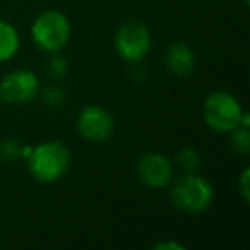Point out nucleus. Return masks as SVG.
Returning <instances> with one entry per match:
<instances>
[{
  "label": "nucleus",
  "mask_w": 250,
  "mask_h": 250,
  "mask_svg": "<svg viewBox=\"0 0 250 250\" xmlns=\"http://www.w3.org/2000/svg\"><path fill=\"white\" fill-rule=\"evenodd\" d=\"M31 177L40 184H55L67 175L72 163V153L62 141L50 139L33 146L26 158Z\"/></svg>",
  "instance_id": "nucleus-1"
},
{
  "label": "nucleus",
  "mask_w": 250,
  "mask_h": 250,
  "mask_svg": "<svg viewBox=\"0 0 250 250\" xmlns=\"http://www.w3.org/2000/svg\"><path fill=\"white\" fill-rule=\"evenodd\" d=\"M171 204L184 214L197 216L206 212L212 206L216 192L212 184L206 177L194 173H184L177 182H171Z\"/></svg>",
  "instance_id": "nucleus-2"
},
{
  "label": "nucleus",
  "mask_w": 250,
  "mask_h": 250,
  "mask_svg": "<svg viewBox=\"0 0 250 250\" xmlns=\"http://www.w3.org/2000/svg\"><path fill=\"white\" fill-rule=\"evenodd\" d=\"M72 36L70 19L57 9L40 12L31 24V38L36 48L45 53H59Z\"/></svg>",
  "instance_id": "nucleus-3"
},
{
  "label": "nucleus",
  "mask_w": 250,
  "mask_h": 250,
  "mask_svg": "<svg viewBox=\"0 0 250 250\" xmlns=\"http://www.w3.org/2000/svg\"><path fill=\"white\" fill-rule=\"evenodd\" d=\"M243 108L228 91H212L202 103V120L216 134H229L240 125Z\"/></svg>",
  "instance_id": "nucleus-4"
},
{
  "label": "nucleus",
  "mask_w": 250,
  "mask_h": 250,
  "mask_svg": "<svg viewBox=\"0 0 250 250\" xmlns=\"http://www.w3.org/2000/svg\"><path fill=\"white\" fill-rule=\"evenodd\" d=\"M153 36L144 22L130 19L118 26L113 36L117 55L129 63H141L151 52Z\"/></svg>",
  "instance_id": "nucleus-5"
},
{
  "label": "nucleus",
  "mask_w": 250,
  "mask_h": 250,
  "mask_svg": "<svg viewBox=\"0 0 250 250\" xmlns=\"http://www.w3.org/2000/svg\"><path fill=\"white\" fill-rule=\"evenodd\" d=\"M42 84L33 70L16 69L0 79V101L5 104H28L40 94Z\"/></svg>",
  "instance_id": "nucleus-6"
},
{
  "label": "nucleus",
  "mask_w": 250,
  "mask_h": 250,
  "mask_svg": "<svg viewBox=\"0 0 250 250\" xmlns=\"http://www.w3.org/2000/svg\"><path fill=\"white\" fill-rule=\"evenodd\" d=\"M76 129L89 143H106L115 132V118L100 104H87L77 115Z\"/></svg>",
  "instance_id": "nucleus-7"
},
{
  "label": "nucleus",
  "mask_w": 250,
  "mask_h": 250,
  "mask_svg": "<svg viewBox=\"0 0 250 250\" xmlns=\"http://www.w3.org/2000/svg\"><path fill=\"white\" fill-rule=\"evenodd\" d=\"M175 165L167 154L149 151L137 158L136 175L143 185L149 188H167L173 182Z\"/></svg>",
  "instance_id": "nucleus-8"
},
{
  "label": "nucleus",
  "mask_w": 250,
  "mask_h": 250,
  "mask_svg": "<svg viewBox=\"0 0 250 250\" xmlns=\"http://www.w3.org/2000/svg\"><path fill=\"white\" fill-rule=\"evenodd\" d=\"M165 65L173 76L188 77L195 70L197 59L192 46L185 42H175L165 52Z\"/></svg>",
  "instance_id": "nucleus-9"
},
{
  "label": "nucleus",
  "mask_w": 250,
  "mask_h": 250,
  "mask_svg": "<svg viewBox=\"0 0 250 250\" xmlns=\"http://www.w3.org/2000/svg\"><path fill=\"white\" fill-rule=\"evenodd\" d=\"M21 48V36L16 26L0 19V63L9 62Z\"/></svg>",
  "instance_id": "nucleus-10"
},
{
  "label": "nucleus",
  "mask_w": 250,
  "mask_h": 250,
  "mask_svg": "<svg viewBox=\"0 0 250 250\" xmlns=\"http://www.w3.org/2000/svg\"><path fill=\"white\" fill-rule=\"evenodd\" d=\"M173 165L177 168H180L184 173H194V171H197L201 168L202 160L197 149H194V147H184V149H180L177 153Z\"/></svg>",
  "instance_id": "nucleus-11"
},
{
  "label": "nucleus",
  "mask_w": 250,
  "mask_h": 250,
  "mask_svg": "<svg viewBox=\"0 0 250 250\" xmlns=\"http://www.w3.org/2000/svg\"><path fill=\"white\" fill-rule=\"evenodd\" d=\"M229 146L235 153L247 156L250 153V129L238 125L235 130H231L229 132Z\"/></svg>",
  "instance_id": "nucleus-12"
},
{
  "label": "nucleus",
  "mask_w": 250,
  "mask_h": 250,
  "mask_svg": "<svg viewBox=\"0 0 250 250\" xmlns=\"http://www.w3.org/2000/svg\"><path fill=\"white\" fill-rule=\"evenodd\" d=\"M40 94L43 98V103H46L48 106H62L65 103V91L59 86V84H50L45 89H40Z\"/></svg>",
  "instance_id": "nucleus-13"
},
{
  "label": "nucleus",
  "mask_w": 250,
  "mask_h": 250,
  "mask_svg": "<svg viewBox=\"0 0 250 250\" xmlns=\"http://www.w3.org/2000/svg\"><path fill=\"white\" fill-rule=\"evenodd\" d=\"M22 144L14 137H5L0 141V158L5 161H16L21 158Z\"/></svg>",
  "instance_id": "nucleus-14"
},
{
  "label": "nucleus",
  "mask_w": 250,
  "mask_h": 250,
  "mask_svg": "<svg viewBox=\"0 0 250 250\" xmlns=\"http://www.w3.org/2000/svg\"><path fill=\"white\" fill-rule=\"evenodd\" d=\"M52 55L53 57L50 59V62H48L50 77H53L55 81L63 79V77H65V74H67V70H69V62H67L65 57L60 55V52L59 53H52Z\"/></svg>",
  "instance_id": "nucleus-15"
},
{
  "label": "nucleus",
  "mask_w": 250,
  "mask_h": 250,
  "mask_svg": "<svg viewBox=\"0 0 250 250\" xmlns=\"http://www.w3.org/2000/svg\"><path fill=\"white\" fill-rule=\"evenodd\" d=\"M238 192H240V195H242V199L245 201V204H247V202H249V199H250V171L249 170H243V173L240 175Z\"/></svg>",
  "instance_id": "nucleus-16"
},
{
  "label": "nucleus",
  "mask_w": 250,
  "mask_h": 250,
  "mask_svg": "<svg viewBox=\"0 0 250 250\" xmlns=\"http://www.w3.org/2000/svg\"><path fill=\"white\" fill-rule=\"evenodd\" d=\"M153 249L156 250H185L184 243H178V242H160V243H154Z\"/></svg>",
  "instance_id": "nucleus-17"
}]
</instances>
